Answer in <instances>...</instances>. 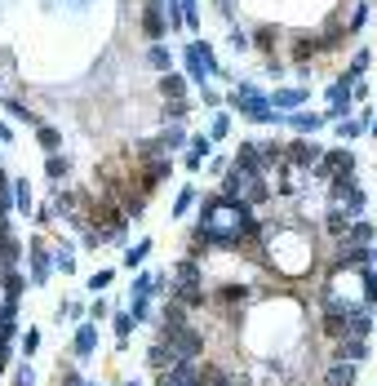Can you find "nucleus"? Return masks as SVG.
<instances>
[{
  "label": "nucleus",
  "instance_id": "4be33fe9",
  "mask_svg": "<svg viewBox=\"0 0 377 386\" xmlns=\"http://www.w3.org/2000/svg\"><path fill=\"white\" fill-rule=\"evenodd\" d=\"M116 328H120V337H129V328H134V315H116Z\"/></svg>",
  "mask_w": 377,
  "mask_h": 386
},
{
  "label": "nucleus",
  "instance_id": "7ed1b4c3",
  "mask_svg": "<svg viewBox=\"0 0 377 386\" xmlns=\"http://www.w3.org/2000/svg\"><path fill=\"white\" fill-rule=\"evenodd\" d=\"M346 178V173H351V152H333V156H328L324 160V165H319L315 169V178Z\"/></svg>",
  "mask_w": 377,
  "mask_h": 386
},
{
  "label": "nucleus",
  "instance_id": "20e7f679",
  "mask_svg": "<svg viewBox=\"0 0 377 386\" xmlns=\"http://www.w3.org/2000/svg\"><path fill=\"white\" fill-rule=\"evenodd\" d=\"M173 280H178L173 293H186V289H204V285H200V267H195V262H178Z\"/></svg>",
  "mask_w": 377,
  "mask_h": 386
},
{
  "label": "nucleus",
  "instance_id": "9d476101",
  "mask_svg": "<svg viewBox=\"0 0 377 386\" xmlns=\"http://www.w3.org/2000/svg\"><path fill=\"white\" fill-rule=\"evenodd\" d=\"M147 253H151V244H147V240H143V244H134V249L125 253V267H129V271H134V267H143V262H147Z\"/></svg>",
  "mask_w": 377,
  "mask_h": 386
},
{
  "label": "nucleus",
  "instance_id": "4468645a",
  "mask_svg": "<svg viewBox=\"0 0 377 386\" xmlns=\"http://www.w3.org/2000/svg\"><path fill=\"white\" fill-rule=\"evenodd\" d=\"M14 200H18V209H32V191H27V182H18V191H14Z\"/></svg>",
  "mask_w": 377,
  "mask_h": 386
},
{
  "label": "nucleus",
  "instance_id": "a211bd4d",
  "mask_svg": "<svg viewBox=\"0 0 377 386\" xmlns=\"http://www.w3.org/2000/svg\"><path fill=\"white\" fill-rule=\"evenodd\" d=\"M5 289H9V302H14V298L23 293V280H18V276H5Z\"/></svg>",
  "mask_w": 377,
  "mask_h": 386
},
{
  "label": "nucleus",
  "instance_id": "423d86ee",
  "mask_svg": "<svg viewBox=\"0 0 377 386\" xmlns=\"http://www.w3.org/2000/svg\"><path fill=\"white\" fill-rule=\"evenodd\" d=\"M355 382V364L351 360H337L333 369H328V378H324V386H351Z\"/></svg>",
  "mask_w": 377,
  "mask_h": 386
},
{
  "label": "nucleus",
  "instance_id": "f3484780",
  "mask_svg": "<svg viewBox=\"0 0 377 386\" xmlns=\"http://www.w3.org/2000/svg\"><path fill=\"white\" fill-rule=\"evenodd\" d=\"M293 125L306 134V129H319V116H293Z\"/></svg>",
  "mask_w": 377,
  "mask_h": 386
},
{
  "label": "nucleus",
  "instance_id": "f8f14e48",
  "mask_svg": "<svg viewBox=\"0 0 377 386\" xmlns=\"http://www.w3.org/2000/svg\"><path fill=\"white\" fill-rule=\"evenodd\" d=\"M302 98H306L302 89H284V93H276V107H297Z\"/></svg>",
  "mask_w": 377,
  "mask_h": 386
},
{
  "label": "nucleus",
  "instance_id": "0eeeda50",
  "mask_svg": "<svg viewBox=\"0 0 377 386\" xmlns=\"http://www.w3.org/2000/svg\"><path fill=\"white\" fill-rule=\"evenodd\" d=\"M14 258H18V244L9 235V222L0 218V267H14Z\"/></svg>",
  "mask_w": 377,
  "mask_h": 386
},
{
  "label": "nucleus",
  "instance_id": "aec40b11",
  "mask_svg": "<svg viewBox=\"0 0 377 386\" xmlns=\"http://www.w3.org/2000/svg\"><path fill=\"white\" fill-rule=\"evenodd\" d=\"M40 143H45V147H49V152H53V147H58V134H53V129H45V125H40Z\"/></svg>",
  "mask_w": 377,
  "mask_h": 386
},
{
  "label": "nucleus",
  "instance_id": "5701e85b",
  "mask_svg": "<svg viewBox=\"0 0 377 386\" xmlns=\"http://www.w3.org/2000/svg\"><path fill=\"white\" fill-rule=\"evenodd\" d=\"M373 271H377V249H373Z\"/></svg>",
  "mask_w": 377,
  "mask_h": 386
},
{
  "label": "nucleus",
  "instance_id": "9b49d317",
  "mask_svg": "<svg viewBox=\"0 0 377 386\" xmlns=\"http://www.w3.org/2000/svg\"><path fill=\"white\" fill-rule=\"evenodd\" d=\"M160 93H165V98H182V80H178V76H165V80H160Z\"/></svg>",
  "mask_w": 377,
  "mask_h": 386
},
{
  "label": "nucleus",
  "instance_id": "39448f33",
  "mask_svg": "<svg viewBox=\"0 0 377 386\" xmlns=\"http://www.w3.org/2000/svg\"><path fill=\"white\" fill-rule=\"evenodd\" d=\"M289 165H302V169H311L319 160V147H311V143H289V152H284Z\"/></svg>",
  "mask_w": 377,
  "mask_h": 386
},
{
  "label": "nucleus",
  "instance_id": "1a4fd4ad",
  "mask_svg": "<svg viewBox=\"0 0 377 386\" xmlns=\"http://www.w3.org/2000/svg\"><path fill=\"white\" fill-rule=\"evenodd\" d=\"M93 346H98V333H93V324H80V333H75V355H89Z\"/></svg>",
  "mask_w": 377,
  "mask_h": 386
},
{
  "label": "nucleus",
  "instance_id": "6e6552de",
  "mask_svg": "<svg viewBox=\"0 0 377 386\" xmlns=\"http://www.w3.org/2000/svg\"><path fill=\"white\" fill-rule=\"evenodd\" d=\"M337 360H364V337H342V346H337Z\"/></svg>",
  "mask_w": 377,
  "mask_h": 386
},
{
  "label": "nucleus",
  "instance_id": "f257e3e1",
  "mask_svg": "<svg viewBox=\"0 0 377 386\" xmlns=\"http://www.w3.org/2000/svg\"><path fill=\"white\" fill-rule=\"evenodd\" d=\"M276 249H284V253H311V244H306V235H293V231H284V235H276ZM284 271H302V267H311L306 258H293V262H280Z\"/></svg>",
  "mask_w": 377,
  "mask_h": 386
},
{
  "label": "nucleus",
  "instance_id": "6ab92c4d",
  "mask_svg": "<svg viewBox=\"0 0 377 386\" xmlns=\"http://www.w3.org/2000/svg\"><path fill=\"white\" fill-rule=\"evenodd\" d=\"M9 111H14V116H18V120H32V125H36V116H32V111H27V107H23V102H9Z\"/></svg>",
  "mask_w": 377,
  "mask_h": 386
},
{
  "label": "nucleus",
  "instance_id": "412c9836",
  "mask_svg": "<svg viewBox=\"0 0 377 386\" xmlns=\"http://www.w3.org/2000/svg\"><path fill=\"white\" fill-rule=\"evenodd\" d=\"M107 285H111V271H98V276L89 280V289H107Z\"/></svg>",
  "mask_w": 377,
  "mask_h": 386
},
{
  "label": "nucleus",
  "instance_id": "2eb2a0df",
  "mask_svg": "<svg viewBox=\"0 0 377 386\" xmlns=\"http://www.w3.org/2000/svg\"><path fill=\"white\" fill-rule=\"evenodd\" d=\"M45 169H49V178H67V160H58V156H49Z\"/></svg>",
  "mask_w": 377,
  "mask_h": 386
},
{
  "label": "nucleus",
  "instance_id": "f03ea898",
  "mask_svg": "<svg viewBox=\"0 0 377 386\" xmlns=\"http://www.w3.org/2000/svg\"><path fill=\"white\" fill-rule=\"evenodd\" d=\"M235 107H240L249 120H271V102L258 98L253 89H235Z\"/></svg>",
  "mask_w": 377,
  "mask_h": 386
},
{
  "label": "nucleus",
  "instance_id": "ddd939ff",
  "mask_svg": "<svg viewBox=\"0 0 377 386\" xmlns=\"http://www.w3.org/2000/svg\"><path fill=\"white\" fill-rule=\"evenodd\" d=\"M32 262H36V285H40V280L49 276V262H45V253H40V249H32Z\"/></svg>",
  "mask_w": 377,
  "mask_h": 386
},
{
  "label": "nucleus",
  "instance_id": "dca6fc26",
  "mask_svg": "<svg viewBox=\"0 0 377 386\" xmlns=\"http://www.w3.org/2000/svg\"><path fill=\"white\" fill-rule=\"evenodd\" d=\"M147 36H160V14H156V5L147 9Z\"/></svg>",
  "mask_w": 377,
  "mask_h": 386
},
{
  "label": "nucleus",
  "instance_id": "b1692460",
  "mask_svg": "<svg viewBox=\"0 0 377 386\" xmlns=\"http://www.w3.org/2000/svg\"><path fill=\"white\" fill-rule=\"evenodd\" d=\"M129 386H138V382H129Z\"/></svg>",
  "mask_w": 377,
  "mask_h": 386
}]
</instances>
